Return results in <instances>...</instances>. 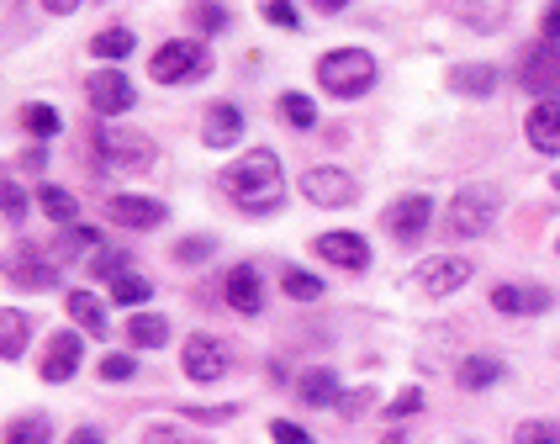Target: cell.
Returning <instances> with one entry per match:
<instances>
[{"instance_id": "4dcf8cb0", "label": "cell", "mask_w": 560, "mask_h": 444, "mask_svg": "<svg viewBox=\"0 0 560 444\" xmlns=\"http://www.w3.org/2000/svg\"><path fill=\"white\" fill-rule=\"evenodd\" d=\"M280 117H285L291 127H312V122H317V106H312L307 95L285 91V95H280Z\"/></svg>"}, {"instance_id": "1f68e13d", "label": "cell", "mask_w": 560, "mask_h": 444, "mask_svg": "<svg viewBox=\"0 0 560 444\" xmlns=\"http://www.w3.org/2000/svg\"><path fill=\"white\" fill-rule=\"evenodd\" d=\"M22 122H27V132L32 138H54V132H59V112H54V106H43V101H37V106H27V117H22Z\"/></svg>"}, {"instance_id": "8992f818", "label": "cell", "mask_w": 560, "mask_h": 444, "mask_svg": "<svg viewBox=\"0 0 560 444\" xmlns=\"http://www.w3.org/2000/svg\"><path fill=\"white\" fill-rule=\"evenodd\" d=\"M524 91L534 95H560V43L556 37H545V43H534L529 54H524Z\"/></svg>"}, {"instance_id": "836d02e7", "label": "cell", "mask_w": 560, "mask_h": 444, "mask_svg": "<svg viewBox=\"0 0 560 444\" xmlns=\"http://www.w3.org/2000/svg\"><path fill=\"white\" fill-rule=\"evenodd\" d=\"M190 22L201 32H222L228 27V11H222L218 0H196V5H190Z\"/></svg>"}, {"instance_id": "5bb4252c", "label": "cell", "mask_w": 560, "mask_h": 444, "mask_svg": "<svg viewBox=\"0 0 560 444\" xmlns=\"http://www.w3.org/2000/svg\"><path fill=\"white\" fill-rule=\"evenodd\" d=\"M106 218L122 222V227H159L164 201H154V196H106Z\"/></svg>"}, {"instance_id": "4316f807", "label": "cell", "mask_w": 560, "mask_h": 444, "mask_svg": "<svg viewBox=\"0 0 560 444\" xmlns=\"http://www.w3.org/2000/svg\"><path fill=\"white\" fill-rule=\"evenodd\" d=\"M37 207L59 222V227H63V222H74V212H80V201H74L63 186H43V190H37Z\"/></svg>"}, {"instance_id": "7dc6e473", "label": "cell", "mask_w": 560, "mask_h": 444, "mask_svg": "<svg viewBox=\"0 0 560 444\" xmlns=\"http://www.w3.org/2000/svg\"><path fill=\"white\" fill-rule=\"evenodd\" d=\"M312 5H317V11H343L349 0H312Z\"/></svg>"}, {"instance_id": "277c9868", "label": "cell", "mask_w": 560, "mask_h": 444, "mask_svg": "<svg viewBox=\"0 0 560 444\" xmlns=\"http://www.w3.org/2000/svg\"><path fill=\"white\" fill-rule=\"evenodd\" d=\"M95 149H101V159H106L112 170H122V175H143V170L154 164V143H149L143 132H127V127H101V132H95Z\"/></svg>"}, {"instance_id": "83f0119b", "label": "cell", "mask_w": 560, "mask_h": 444, "mask_svg": "<svg viewBox=\"0 0 560 444\" xmlns=\"http://www.w3.org/2000/svg\"><path fill=\"white\" fill-rule=\"evenodd\" d=\"M149 296H154V281H143V276H132V270L112 276V302H127V307H138V302H149Z\"/></svg>"}, {"instance_id": "2e32d148", "label": "cell", "mask_w": 560, "mask_h": 444, "mask_svg": "<svg viewBox=\"0 0 560 444\" xmlns=\"http://www.w3.org/2000/svg\"><path fill=\"white\" fill-rule=\"evenodd\" d=\"M222 281H228L222 285V291H228V307H238L244 317H254L265 307V285H259V270H254V265H233Z\"/></svg>"}, {"instance_id": "8fae6325", "label": "cell", "mask_w": 560, "mask_h": 444, "mask_svg": "<svg viewBox=\"0 0 560 444\" xmlns=\"http://www.w3.org/2000/svg\"><path fill=\"white\" fill-rule=\"evenodd\" d=\"M186 376L190 381H222L228 376V349L212 334H190L186 339Z\"/></svg>"}, {"instance_id": "6da1fadb", "label": "cell", "mask_w": 560, "mask_h": 444, "mask_svg": "<svg viewBox=\"0 0 560 444\" xmlns=\"http://www.w3.org/2000/svg\"><path fill=\"white\" fill-rule=\"evenodd\" d=\"M222 190L244 207V212H270L280 196H285V175H280V159L270 149H254L238 164L222 170Z\"/></svg>"}, {"instance_id": "9c48e42d", "label": "cell", "mask_w": 560, "mask_h": 444, "mask_svg": "<svg viewBox=\"0 0 560 444\" xmlns=\"http://www.w3.org/2000/svg\"><path fill=\"white\" fill-rule=\"evenodd\" d=\"M312 244H317V254H323L328 265H343V270H371V244H365L360 233H349V227L317 233Z\"/></svg>"}, {"instance_id": "f6af8a7d", "label": "cell", "mask_w": 560, "mask_h": 444, "mask_svg": "<svg viewBox=\"0 0 560 444\" xmlns=\"http://www.w3.org/2000/svg\"><path fill=\"white\" fill-rule=\"evenodd\" d=\"M143 440H175V429H164V423H149V429H143Z\"/></svg>"}, {"instance_id": "60d3db41", "label": "cell", "mask_w": 560, "mask_h": 444, "mask_svg": "<svg viewBox=\"0 0 560 444\" xmlns=\"http://www.w3.org/2000/svg\"><path fill=\"white\" fill-rule=\"evenodd\" d=\"M423 408V392H418V386H407V392H397V402H392V418H412V412Z\"/></svg>"}, {"instance_id": "ee69618b", "label": "cell", "mask_w": 560, "mask_h": 444, "mask_svg": "<svg viewBox=\"0 0 560 444\" xmlns=\"http://www.w3.org/2000/svg\"><path fill=\"white\" fill-rule=\"evenodd\" d=\"M545 37H556V43H560V0H550V5H545Z\"/></svg>"}, {"instance_id": "ffe728a7", "label": "cell", "mask_w": 560, "mask_h": 444, "mask_svg": "<svg viewBox=\"0 0 560 444\" xmlns=\"http://www.w3.org/2000/svg\"><path fill=\"white\" fill-rule=\"evenodd\" d=\"M32 339V317L16 307H0V360H22Z\"/></svg>"}, {"instance_id": "ab89813d", "label": "cell", "mask_w": 560, "mask_h": 444, "mask_svg": "<svg viewBox=\"0 0 560 444\" xmlns=\"http://www.w3.org/2000/svg\"><path fill=\"white\" fill-rule=\"evenodd\" d=\"M132 371H138L132 354H106V360H101V381H127Z\"/></svg>"}, {"instance_id": "d6986e66", "label": "cell", "mask_w": 560, "mask_h": 444, "mask_svg": "<svg viewBox=\"0 0 560 444\" xmlns=\"http://www.w3.org/2000/svg\"><path fill=\"white\" fill-rule=\"evenodd\" d=\"M492 307H498V313H545V307H550V291H545V285H498V291H492Z\"/></svg>"}, {"instance_id": "b9f144b4", "label": "cell", "mask_w": 560, "mask_h": 444, "mask_svg": "<svg viewBox=\"0 0 560 444\" xmlns=\"http://www.w3.org/2000/svg\"><path fill=\"white\" fill-rule=\"evenodd\" d=\"M270 440H291V444H307L312 434H307V429H302V423H291V418H276V423H270Z\"/></svg>"}, {"instance_id": "bcb514c9", "label": "cell", "mask_w": 560, "mask_h": 444, "mask_svg": "<svg viewBox=\"0 0 560 444\" xmlns=\"http://www.w3.org/2000/svg\"><path fill=\"white\" fill-rule=\"evenodd\" d=\"M48 11H54V16H69V11H80V0H48Z\"/></svg>"}, {"instance_id": "f35d334b", "label": "cell", "mask_w": 560, "mask_h": 444, "mask_svg": "<svg viewBox=\"0 0 560 444\" xmlns=\"http://www.w3.org/2000/svg\"><path fill=\"white\" fill-rule=\"evenodd\" d=\"M91 270L112 281V276H122V270H127V254H122V249H101V254L91 259Z\"/></svg>"}, {"instance_id": "d590c367", "label": "cell", "mask_w": 560, "mask_h": 444, "mask_svg": "<svg viewBox=\"0 0 560 444\" xmlns=\"http://www.w3.org/2000/svg\"><path fill=\"white\" fill-rule=\"evenodd\" d=\"M95 238H101V233H95V227H85V222H63V244H59V249L63 254L95 249Z\"/></svg>"}, {"instance_id": "ac0fdd59", "label": "cell", "mask_w": 560, "mask_h": 444, "mask_svg": "<svg viewBox=\"0 0 560 444\" xmlns=\"http://www.w3.org/2000/svg\"><path fill=\"white\" fill-rule=\"evenodd\" d=\"M5 270H11V285H27V291H48V285L59 281V265H54V259H43L37 249L11 254V259H5Z\"/></svg>"}, {"instance_id": "cb8c5ba5", "label": "cell", "mask_w": 560, "mask_h": 444, "mask_svg": "<svg viewBox=\"0 0 560 444\" xmlns=\"http://www.w3.org/2000/svg\"><path fill=\"white\" fill-rule=\"evenodd\" d=\"M127 339H132V349H159V344H170V323L159 313H138L127 323Z\"/></svg>"}, {"instance_id": "f546056e", "label": "cell", "mask_w": 560, "mask_h": 444, "mask_svg": "<svg viewBox=\"0 0 560 444\" xmlns=\"http://www.w3.org/2000/svg\"><path fill=\"white\" fill-rule=\"evenodd\" d=\"M5 440L11 444H22V440H32V444H43V440H54V423L37 412V418H16V423H5Z\"/></svg>"}, {"instance_id": "d4e9b609", "label": "cell", "mask_w": 560, "mask_h": 444, "mask_svg": "<svg viewBox=\"0 0 560 444\" xmlns=\"http://www.w3.org/2000/svg\"><path fill=\"white\" fill-rule=\"evenodd\" d=\"M455 381H460L466 392H481V386H492V381H502V360H492V354H470L466 365L455 371Z\"/></svg>"}, {"instance_id": "5b68a950", "label": "cell", "mask_w": 560, "mask_h": 444, "mask_svg": "<svg viewBox=\"0 0 560 444\" xmlns=\"http://www.w3.org/2000/svg\"><path fill=\"white\" fill-rule=\"evenodd\" d=\"M207 69H212L207 48H201V43H186V37L164 43V48L154 54V80L159 85H186V80H201Z\"/></svg>"}, {"instance_id": "681fc988", "label": "cell", "mask_w": 560, "mask_h": 444, "mask_svg": "<svg viewBox=\"0 0 560 444\" xmlns=\"http://www.w3.org/2000/svg\"><path fill=\"white\" fill-rule=\"evenodd\" d=\"M556 249H560V238H556Z\"/></svg>"}, {"instance_id": "7402d4cb", "label": "cell", "mask_w": 560, "mask_h": 444, "mask_svg": "<svg viewBox=\"0 0 560 444\" xmlns=\"http://www.w3.org/2000/svg\"><path fill=\"white\" fill-rule=\"evenodd\" d=\"M69 317L85 328V334H106V307H101V296H91V291H69Z\"/></svg>"}, {"instance_id": "30bf717a", "label": "cell", "mask_w": 560, "mask_h": 444, "mask_svg": "<svg viewBox=\"0 0 560 444\" xmlns=\"http://www.w3.org/2000/svg\"><path fill=\"white\" fill-rule=\"evenodd\" d=\"M429 218H434V201H429V196H402V201H392V207H386V227H392V238H397V244L423 238Z\"/></svg>"}, {"instance_id": "4fadbf2b", "label": "cell", "mask_w": 560, "mask_h": 444, "mask_svg": "<svg viewBox=\"0 0 560 444\" xmlns=\"http://www.w3.org/2000/svg\"><path fill=\"white\" fill-rule=\"evenodd\" d=\"M85 95H91V106L95 112H127L132 106V85H127V74L122 69H95L91 74V85H85Z\"/></svg>"}, {"instance_id": "3957f363", "label": "cell", "mask_w": 560, "mask_h": 444, "mask_svg": "<svg viewBox=\"0 0 560 444\" xmlns=\"http://www.w3.org/2000/svg\"><path fill=\"white\" fill-rule=\"evenodd\" d=\"M498 207H502V196L492 186H466L455 201H450L444 227H450L455 238H481V233L498 222Z\"/></svg>"}, {"instance_id": "74e56055", "label": "cell", "mask_w": 560, "mask_h": 444, "mask_svg": "<svg viewBox=\"0 0 560 444\" xmlns=\"http://www.w3.org/2000/svg\"><path fill=\"white\" fill-rule=\"evenodd\" d=\"M371 402H375V392L365 386V392H339V402H334V408H339L343 418H360V412H371Z\"/></svg>"}, {"instance_id": "603a6c76", "label": "cell", "mask_w": 560, "mask_h": 444, "mask_svg": "<svg viewBox=\"0 0 560 444\" xmlns=\"http://www.w3.org/2000/svg\"><path fill=\"white\" fill-rule=\"evenodd\" d=\"M302 402H307V408H334V402H339V376L323 371V365L307 371V376H302Z\"/></svg>"}, {"instance_id": "f1b7e54d", "label": "cell", "mask_w": 560, "mask_h": 444, "mask_svg": "<svg viewBox=\"0 0 560 444\" xmlns=\"http://www.w3.org/2000/svg\"><path fill=\"white\" fill-rule=\"evenodd\" d=\"M91 54H95V59H127V54H132V32H127V27L95 32V37H91Z\"/></svg>"}, {"instance_id": "7a4b0ae2", "label": "cell", "mask_w": 560, "mask_h": 444, "mask_svg": "<svg viewBox=\"0 0 560 444\" xmlns=\"http://www.w3.org/2000/svg\"><path fill=\"white\" fill-rule=\"evenodd\" d=\"M317 80H323V91L328 95L354 101V95H365L375 85V59L365 54V48H334V54L317 59Z\"/></svg>"}, {"instance_id": "7c38bea8", "label": "cell", "mask_w": 560, "mask_h": 444, "mask_svg": "<svg viewBox=\"0 0 560 444\" xmlns=\"http://www.w3.org/2000/svg\"><path fill=\"white\" fill-rule=\"evenodd\" d=\"M244 138V112L233 101H212L207 117H201V143L207 149H233Z\"/></svg>"}, {"instance_id": "8d00e7d4", "label": "cell", "mask_w": 560, "mask_h": 444, "mask_svg": "<svg viewBox=\"0 0 560 444\" xmlns=\"http://www.w3.org/2000/svg\"><path fill=\"white\" fill-rule=\"evenodd\" d=\"M212 249H218V238H186V244L175 249V259H180V265H201V259H212Z\"/></svg>"}, {"instance_id": "d6a6232c", "label": "cell", "mask_w": 560, "mask_h": 444, "mask_svg": "<svg viewBox=\"0 0 560 444\" xmlns=\"http://www.w3.org/2000/svg\"><path fill=\"white\" fill-rule=\"evenodd\" d=\"M259 11H265V22H276L280 32L302 27V16H296V5H291V0H259Z\"/></svg>"}, {"instance_id": "7bdbcfd3", "label": "cell", "mask_w": 560, "mask_h": 444, "mask_svg": "<svg viewBox=\"0 0 560 444\" xmlns=\"http://www.w3.org/2000/svg\"><path fill=\"white\" fill-rule=\"evenodd\" d=\"M518 440L534 444V440H560V423H518Z\"/></svg>"}, {"instance_id": "c3c4849f", "label": "cell", "mask_w": 560, "mask_h": 444, "mask_svg": "<svg viewBox=\"0 0 560 444\" xmlns=\"http://www.w3.org/2000/svg\"><path fill=\"white\" fill-rule=\"evenodd\" d=\"M556 190H560V170H556Z\"/></svg>"}, {"instance_id": "484cf974", "label": "cell", "mask_w": 560, "mask_h": 444, "mask_svg": "<svg viewBox=\"0 0 560 444\" xmlns=\"http://www.w3.org/2000/svg\"><path fill=\"white\" fill-rule=\"evenodd\" d=\"M280 291L296 296V302H317V296H323V281H317L312 270H302V265H285V270H280Z\"/></svg>"}, {"instance_id": "9a60e30c", "label": "cell", "mask_w": 560, "mask_h": 444, "mask_svg": "<svg viewBox=\"0 0 560 444\" xmlns=\"http://www.w3.org/2000/svg\"><path fill=\"white\" fill-rule=\"evenodd\" d=\"M80 354H85L80 334H69V328H63V334H54V339H48V354H43V381H54V386H59V381H69L74 371H80Z\"/></svg>"}, {"instance_id": "e575fe53", "label": "cell", "mask_w": 560, "mask_h": 444, "mask_svg": "<svg viewBox=\"0 0 560 444\" xmlns=\"http://www.w3.org/2000/svg\"><path fill=\"white\" fill-rule=\"evenodd\" d=\"M0 212H5L11 222L27 218V190L16 186V180H0Z\"/></svg>"}, {"instance_id": "52a82bcc", "label": "cell", "mask_w": 560, "mask_h": 444, "mask_svg": "<svg viewBox=\"0 0 560 444\" xmlns=\"http://www.w3.org/2000/svg\"><path fill=\"white\" fill-rule=\"evenodd\" d=\"M302 196L317 201V207H349L354 201V175H343L334 164H312L302 175Z\"/></svg>"}, {"instance_id": "e0dca14e", "label": "cell", "mask_w": 560, "mask_h": 444, "mask_svg": "<svg viewBox=\"0 0 560 444\" xmlns=\"http://www.w3.org/2000/svg\"><path fill=\"white\" fill-rule=\"evenodd\" d=\"M524 132H529V143L539 149V154H560V106H556V95H539V106L529 112Z\"/></svg>"}, {"instance_id": "ba28073f", "label": "cell", "mask_w": 560, "mask_h": 444, "mask_svg": "<svg viewBox=\"0 0 560 444\" xmlns=\"http://www.w3.org/2000/svg\"><path fill=\"white\" fill-rule=\"evenodd\" d=\"M412 281L423 285L429 296H450V291H460L470 281V259L460 254H439V259H423L418 270H412Z\"/></svg>"}, {"instance_id": "44dd1931", "label": "cell", "mask_w": 560, "mask_h": 444, "mask_svg": "<svg viewBox=\"0 0 560 444\" xmlns=\"http://www.w3.org/2000/svg\"><path fill=\"white\" fill-rule=\"evenodd\" d=\"M450 91L492 95V91H498V69H492V63H460V69H450Z\"/></svg>"}]
</instances>
